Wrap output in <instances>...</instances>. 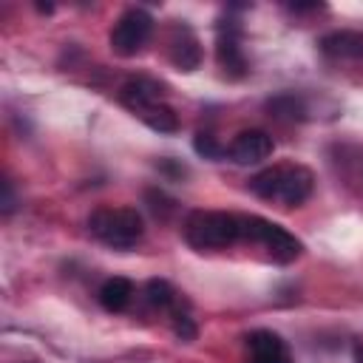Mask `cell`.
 I'll return each mask as SVG.
<instances>
[{"instance_id":"5bb4252c","label":"cell","mask_w":363,"mask_h":363,"mask_svg":"<svg viewBox=\"0 0 363 363\" xmlns=\"http://www.w3.org/2000/svg\"><path fill=\"white\" fill-rule=\"evenodd\" d=\"M267 108L278 119H303L306 116V108H303L301 96H295V94H278L267 102Z\"/></svg>"},{"instance_id":"9a60e30c","label":"cell","mask_w":363,"mask_h":363,"mask_svg":"<svg viewBox=\"0 0 363 363\" xmlns=\"http://www.w3.org/2000/svg\"><path fill=\"white\" fill-rule=\"evenodd\" d=\"M142 122H145L147 128L159 130V133H173V130L179 128V116H176L173 108L164 105V102H159V105H153L150 111H145V113H142Z\"/></svg>"},{"instance_id":"e0dca14e","label":"cell","mask_w":363,"mask_h":363,"mask_svg":"<svg viewBox=\"0 0 363 363\" xmlns=\"http://www.w3.org/2000/svg\"><path fill=\"white\" fill-rule=\"evenodd\" d=\"M170 320H173V332H176V337H182V340H196V323H193V318L179 306V309H173L170 312Z\"/></svg>"},{"instance_id":"2e32d148","label":"cell","mask_w":363,"mask_h":363,"mask_svg":"<svg viewBox=\"0 0 363 363\" xmlns=\"http://www.w3.org/2000/svg\"><path fill=\"white\" fill-rule=\"evenodd\" d=\"M193 147H196V153H199V156L213 159V162H218V159H224V156H227V147H221V145H218V139H216L213 133H204V130H199V133H196Z\"/></svg>"},{"instance_id":"7c38bea8","label":"cell","mask_w":363,"mask_h":363,"mask_svg":"<svg viewBox=\"0 0 363 363\" xmlns=\"http://www.w3.org/2000/svg\"><path fill=\"white\" fill-rule=\"evenodd\" d=\"M130 298H133V284H130L128 278H122V275H113V278H108V281L99 286V303H102L108 312H122V309H128Z\"/></svg>"},{"instance_id":"8992f818","label":"cell","mask_w":363,"mask_h":363,"mask_svg":"<svg viewBox=\"0 0 363 363\" xmlns=\"http://www.w3.org/2000/svg\"><path fill=\"white\" fill-rule=\"evenodd\" d=\"M247 363H292L286 340L272 329H252L244 337Z\"/></svg>"},{"instance_id":"ba28073f","label":"cell","mask_w":363,"mask_h":363,"mask_svg":"<svg viewBox=\"0 0 363 363\" xmlns=\"http://www.w3.org/2000/svg\"><path fill=\"white\" fill-rule=\"evenodd\" d=\"M167 57L179 71H196L201 65V45L190 26L176 23L167 37Z\"/></svg>"},{"instance_id":"5b68a950","label":"cell","mask_w":363,"mask_h":363,"mask_svg":"<svg viewBox=\"0 0 363 363\" xmlns=\"http://www.w3.org/2000/svg\"><path fill=\"white\" fill-rule=\"evenodd\" d=\"M153 37V17L145 9H128L116 17L111 28V48L119 57H136Z\"/></svg>"},{"instance_id":"6da1fadb","label":"cell","mask_w":363,"mask_h":363,"mask_svg":"<svg viewBox=\"0 0 363 363\" xmlns=\"http://www.w3.org/2000/svg\"><path fill=\"white\" fill-rule=\"evenodd\" d=\"M250 190L267 201H278L284 207L303 204L315 190V176L303 164H272L250 179Z\"/></svg>"},{"instance_id":"3957f363","label":"cell","mask_w":363,"mask_h":363,"mask_svg":"<svg viewBox=\"0 0 363 363\" xmlns=\"http://www.w3.org/2000/svg\"><path fill=\"white\" fill-rule=\"evenodd\" d=\"M88 230L111 250H130L139 244L145 224L133 207H96L88 216Z\"/></svg>"},{"instance_id":"30bf717a","label":"cell","mask_w":363,"mask_h":363,"mask_svg":"<svg viewBox=\"0 0 363 363\" xmlns=\"http://www.w3.org/2000/svg\"><path fill=\"white\" fill-rule=\"evenodd\" d=\"M318 45L332 60H360L363 57V31H352V28L329 31L320 37Z\"/></svg>"},{"instance_id":"8fae6325","label":"cell","mask_w":363,"mask_h":363,"mask_svg":"<svg viewBox=\"0 0 363 363\" xmlns=\"http://www.w3.org/2000/svg\"><path fill=\"white\" fill-rule=\"evenodd\" d=\"M216 60H218V68L230 79H241L247 74V57H244V48H241V43H238V37L233 31H221L218 34Z\"/></svg>"},{"instance_id":"ac0fdd59","label":"cell","mask_w":363,"mask_h":363,"mask_svg":"<svg viewBox=\"0 0 363 363\" xmlns=\"http://www.w3.org/2000/svg\"><path fill=\"white\" fill-rule=\"evenodd\" d=\"M14 210V193H11V182H3V213L9 216Z\"/></svg>"},{"instance_id":"4fadbf2b","label":"cell","mask_w":363,"mask_h":363,"mask_svg":"<svg viewBox=\"0 0 363 363\" xmlns=\"http://www.w3.org/2000/svg\"><path fill=\"white\" fill-rule=\"evenodd\" d=\"M145 301L153 306V309H159V312H173V309H179V292L167 284V281H162V278H150L147 284H145Z\"/></svg>"},{"instance_id":"d6986e66","label":"cell","mask_w":363,"mask_h":363,"mask_svg":"<svg viewBox=\"0 0 363 363\" xmlns=\"http://www.w3.org/2000/svg\"><path fill=\"white\" fill-rule=\"evenodd\" d=\"M354 363H363V343H354Z\"/></svg>"},{"instance_id":"7a4b0ae2","label":"cell","mask_w":363,"mask_h":363,"mask_svg":"<svg viewBox=\"0 0 363 363\" xmlns=\"http://www.w3.org/2000/svg\"><path fill=\"white\" fill-rule=\"evenodd\" d=\"M184 241L199 252L227 250L241 241V216L224 210H193L184 221Z\"/></svg>"},{"instance_id":"9c48e42d","label":"cell","mask_w":363,"mask_h":363,"mask_svg":"<svg viewBox=\"0 0 363 363\" xmlns=\"http://www.w3.org/2000/svg\"><path fill=\"white\" fill-rule=\"evenodd\" d=\"M119 102L133 111V113H145L150 111L153 105L162 102V85L153 82V79H145V77H136V79H128L122 88H119Z\"/></svg>"},{"instance_id":"52a82bcc","label":"cell","mask_w":363,"mask_h":363,"mask_svg":"<svg viewBox=\"0 0 363 363\" xmlns=\"http://www.w3.org/2000/svg\"><path fill=\"white\" fill-rule=\"evenodd\" d=\"M272 150H275L272 136H269L267 130H255V128H252V130H241V133L230 142L227 156H230L233 162H238V164H258V162L269 159Z\"/></svg>"},{"instance_id":"277c9868","label":"cell","mask_w":363,"mask_h":363,"mask_svg":"<svg viewBox=\"0 0 363 363\" xmlns=\"http://www.w3.org/2000/svg\"><path fill=\"white\" fill-rule=\"evenodd\" d=\"M241 241L261 247L278 264H289V261L301 258V252H303V244L289 230H284L281 224L261 218V216H241Z\"/></svg>"}]
</instances>
